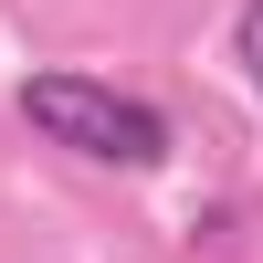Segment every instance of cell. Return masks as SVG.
Instances as JSON below:
<instances>
[{
	"mask_svg": "<svg viewBox=\"0 0 263 263\" xmlns=\"http://www.w3.org/2000/svg\"><path fill=\"white\" fill-rule=\"evenodd\" d=\"M21 126L42 147H63V158H95V168H158L168 158V116L147 95H126V84H105V74H32Z\"/></svg>",
	"mask_w": 263,
	"mask_h": 263,
	"instance_id": "6da1fadb",
	"label": "cell"
},
{
	"mask_svg": "<svg viewBox=\"0 0 263 263\" xmlns=\"http://www.w3.org/2000/svg\"><path fill=\"white\" fill-rule=\"evenodd\" d=\"M232 63H242V84L263 95V0H242V11H232Z\"/></svg>",
	"mask_w": 263,
	"mask_h": 263,
	"instance_id": "7a4b0ae2",
	"label": "cell"
}]
</instances>
